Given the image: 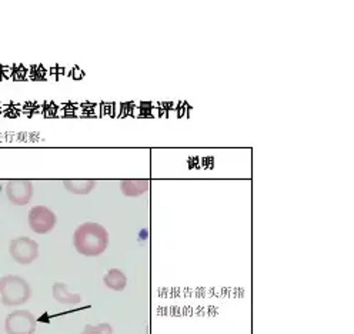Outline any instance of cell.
Returning a JSON list of instances; mask_svg holds the SVG:
<instances>
[{
    "mask_svg": "<svg viewBox=\"0 0 354 334\" xmlns=\"http://www.w3.org/2000/svg\"><path fill=\"white\" fill-rule=\"evenodd\" d=\"M73 244L82 256H101L109 246V231L99 223L86 222L74 230Z\"/></svg>",
    "mask_w": 354,
    "mask_h": 334,
    "instance_id": "6da1fadb",
    "label": "cell"
},
{
    "mask_svg": "<svg viewBox=\"0 0 354 334\" xmlns=\"http://www.w3.org/2000/svg\"><path fill=\"white\" fill-rule=\"evenodd\" d=\"M0 296H2V303L5 306L16 307L25 304L30 299L32 290L23 278L8 274L0 279Z\"/></svg>",
    "mask_w": 354,
    "mask_h": 334,
    "instance_id": "7a4b0ae2",
    "label": "cell"
},
{
    "mask_svg": "<svg viewBox=\"0 0 354 334\" xmlns=\"http://www.w3.org/2000/svg\"><path fill=\"white\" fill-rule=\"evenodd\" d=\"M9 253L19 264H32L39 258V244L30 238H17L10 240Z\"/></svg>",
    "mask_w": 354,
    "mask_h": 334,
    "instance_id": "3957f363",
    "label": "cell"
},
{
    "mask_svg": "<svg viewBox=\"0 0 354 334\" xmlns=\"http://www.w3.org/2000/svg\"><path fill=\"white\" fill-rule=\"evenodd\" d=\"M36 328V317L29 310H14L8 314L5 322V330L8 334H34Z\"/></svg>",
    "mask_w": 354,
    "mask_h": 334,
    "instance_id": "277c9868",
    "label": "cell"
},
{
    "mask_svg": "<svg viewBox=\"0 0 354 334\" xmlns=\"http://www.w3.org/2000/svg\"><path fill=\"white\" fill-rule=\"evenodd\" d=\"M57 223L56 214L46 206H34L29 211V226L37 234L50 233Z\"/></svg>",
    "mask_w": 354,
    "mask_h": 334,
    "instance_id": "5b68a950",
    "label": "cell"
},
{
    "mask_svg": "<svg viewBox=\"0 0 354 334\" xmlns=\"http://www.w3.org/2000/svg\"><path fill=\"white\" fill-rule=\"evenodd\" d=\"M8 199L16 206H26L33 196V185L30 180H10L6 185Z\"/></svg>",
    "mask_w": 354,
    "mask_h": 334,
    "instance_id": "8992f818",
    "label": "cell"
},
{
    "mask_svg": "<svg viewBox=\"0 0 354 334\" xmlns=\"http://www.w3.org/2000/svg\"><path fill=\"white\" fill-rule=\"evenodd\" d=\"M52 291H53L54 300L62 304H79L83 302L82 294L69 291L65 283H54L52 287Z\"/></svg>",
    "mask_w": 354,
    "mask_h": 334,
    "instance_id": "52a82bcc",
    "label": "cell"
},
{
    "mask_svg": "<svg viewBox=\"0 0 354 334\" xmlns=\"http://www.w3.org/2000/svg\"><path fill=\"white\" fill-rule=\"evenodd\" d=\"M103 282L107 289L114 290V291H122L127 286V278L125 276V273L119 269H110L106 276L103 278Z\"/></svg>",
    "mask_w": 354,
    "mask_h": 334,
    "instance_id": "ba28073f",
    "label": "cell"
},
{
    "mask_svg": "<svg viewBox=\"0 0 354 334\" xmlns=\"http://www.w3.org/2000/svg\"><path fill=\"white\" fill-rule=\"evenodd\" d=\"M122 193L127 198H137L150 189L149 180H123L121 183Z\"/></svg>",
    "mask_w": 354,
    "mask_h": 334,
    "instance_id": "9c48e42d",
    "label": "cell"
},
{
    "mask_svg": "<svg viewBox=\"0 0 354 334\" xmlns=\"http://www.w3.org/2000/svg\"><path fill=\"white\" fill-rule=\"evenodd\" d=\"M63 186L73 194H87L96 187V180H65Z\"/></svg>",
    "mask_w": 354,
    "mask_h": 334,
    "instance_id": "30bf717a",
    "label": "cell"
},
{
    "mask_svg": "<svg viewBox=\"0 0 354 334\" xmlns=\"http://www.w3.org/2000/svg\"><path fill=\"white\" fill-rule=\"evenodd\" d=\"M82 334H113V328L109 323H101V324H87Z\"/></svg>",
    "mask_w": 354,
    "mask_h": 334,
    "instance_id": "8fae6325",
    "label": "cell"
}]
</instances>
